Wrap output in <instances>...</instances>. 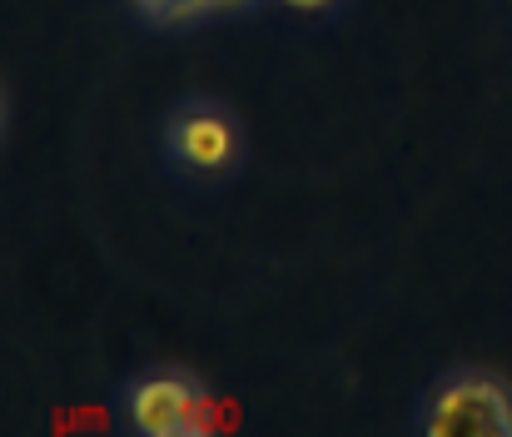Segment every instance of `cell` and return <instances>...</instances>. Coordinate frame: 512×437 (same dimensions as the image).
<instances>
[{"instance_id": "1", "label": "cell", "mask_w": 512, "mask_h": 437, "mask_svg": "<svg viewBox=\"0 0 512 437\" xmlns=\"http://www.w3.org/2000/svg\"><path fill=\"white\" fill-rule=\"evenodd\" d=\"M428 437H512V393L508 383L488 373H458L448 378L428 413H423Z\"/></svg>"}, {"instance_id": "2", "label": "cell", "mask_w": 512, "mask_h": 437, "mask_svg": "<svg viewBox=\"0 0 512 437\" xmlns=\"http://www.w3.org/2000/svg\"><path fill=\"white\" fill-rule=\"evenodd\" d=\"M170 154L184 169L219 174L239 159V130L219 105H184L170 120Z\"/></svg>"}, {"instance_id": "3", "label": "cell", "mask_w": 512, "mask_h": 437, "mask_svg": "<svg viewBox=\"0 0 512 437\" xmlns=\"http://www.w3.org/2000/svg\"><path fill=\"white\" fill-rule=\"evenodd\" d=\"M199 398L204 393H194L184 378H145L130 393V423L150 437H184L194 433Z\"/></svg>"}, {"instance_id": "4", "label": "cell", "mask_w": 512, "mask_h": 437, "mask_svg": "<svg viewBox=\"0 0 512 437\" xmlns=\"http://www.w3.org/2000/svg\"><path fill=\"white\" fill-rule=\"evenodd\" d=\"M194 5V15H204V10H224V5H244V0H189Z\"/></svg>"}, {"instance_id": "5", "label": "cell", "mask_w": 512, "mask_h": 437, "mask_svg": "<svg viewBox=\"0 0 512 437\" xmlns=\"http://www.w3.org/2000/svg\"><path fill=\"white\" fill-rule=\"evenodd\" d=\"M284 5H294V10H324L329 0H284Z\"/></svg>"}]
</instances>
